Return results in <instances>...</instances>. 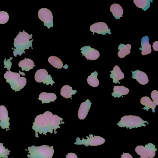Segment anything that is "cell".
Masks as SVG:
<instances>
[{
	"mask_svg": "<svg viewBox=\"0 0 158 158\" xmlns=\"http://www.w3.org/2000/svg\"><path fill=\"white\" fill-rule=\"evenodd\" d=\"M63 119L56 114H53L51 112L46 111L43 114L36 117L33 123L32 128L35 132L36 137H39L38 133L47 135L48 133H57L56 130L60 128V125L64 124Z\"/></svg>",
	"mask_w": 158,
	"mask_h": 158,
	"instance_id": "obj_1",
	"label": "cell"
},
{
	"mask_svg": "<svg viewBox=\"0 0 158 158\" xmlns=\"http://www.w3.org/2000/svg\"><path fill=\"white\" fill-rule=\"evenodd\" d=\"M32 35H29L28 33L23 31L19 32L16 37L14 40V47L15 48L14 52V55L16 57L17 54L21 56L24 52L26 49H28L30 46L32 47L33 40L30 41L32 38Z\"/></svg>",
	"mask_w": 158,
	"mask_h": 158,
	"instance_id": "obj_2",
	"label": "cell"
},
{
	"mask_svg": "<svg viewBox=\"0 0 158 158\" xmlns=\"http://www.w3.org/2000/svg\"><path fill=\"white\" fill-rule=\"evenodd\" d=\"M28 151V158H52L54 154L53 146L49 147L48 145L29 147Z\"/></svg>",
	"mask_w": 158,
	"mask_h": 158,
	"instance_id": "obj_3",
	"label": "cell"
},
{
	"mask_svg": "<svg viewBox=\"0 0 158 158\" xmlns=\"http://www.w3.org/2000/svg\"><path fill=\"white\" fill-rule=\"evenodd\" d=\"M20 73H14L10 71L6 72L4 77L6 82L10 85L11 88L15 91H20L23 89L27 84V79L24 77H20Z\"/></svg>",
	"mask_w": 158,
	"mask_h": 158,
	"instance_id": "obj_4",
	"label": "cell"
},
{
	"mask_svg": "<svg viewBox=\"0 0 158 158\" xmlns=\"http://www.w3.org/2000/svg\"><path fill=\"white\" fill-rule=\"evenodd\" d=\"M145 123L148 122L144 121L142 118L136 115H125L121 119V121L117 123L120 127H126L127 128H138L142 126H146Z\"/></svg>",
	"mask_w": 158,
	"mask_h": 158,
	"instance_id": "obj_5",
	"label": "cell"
},
{
	"mask_svg": "<svg viewBox=\"0 0 158 158\" xmlns=\"http://www.w3.org/2000/svg\"><path fill=\"white\" fill-rule=\"evenodd\" d=\"M87 139L83 138L80 139L79 137L76 139V142L75 143L76 145H84L85 147L90 146H98L104 144L105 140L103 138L99 136H93L90 135L89 137L87 136Z\"/></svg>",
	"mask_w": 158,
	"mask_h": 158,
	"instance_id": "obj_6",
	"label": "cell"
},
{
	"mask_svg": "<svg viewBox=\"0 0 158 158\" xmlns=\"http://www.w3.org/2000/svg\"><path fill=\"white\" fill-rule=\"evenodd\" d=\"M136 152L142 158H153L155 156L157 149L152 143L147 144L145 147L138 146L135 149Z\"/></svg>",
	"mask_w": 158,
	"mask_h": 158,
	"instance_id": "obj_7",
	"label": "cell"
},
{
	"mask_svg": "<svg viewBox=\"0 0 158 158\" xmlns=\"http://www.w3.org/2000/svg\"><path fill=\"white\" fill-rule=\"evenodd\" d=\"M38 17L44 23V26L48 28L53 27V15L50 10L47 8L40 9L38 12Z\"/></svg>",
	"mask_w": 158,
	"mask_h": 158,
	"instance_id": "obj_8",
	"label": "cell"
},
{
	"mask_svg": "<svg viewBox=\"0 0 158 158\" xmlns=\"http://www.w3.org/2000/svg\"><path fill=\"white\" fill-rule=\"evenodd\" d=\"M35 80L37 82L41 83L48 85L51 84L52 85L55 82L52 80L50 75H48V71L46 69H40L36 72L35 76Z\"/></svg>",
	"mask_w": 158,
	"mask_h": 158,
	"instance_id": "obj_9",
	"label": "cell"
},
{
	"mask_svg": "<svg viewBox=\"0 0 158 158\" xmlns=\"http://www.w3.org/2000/svg\"><path fill=\"white\" fill-rule=\"evenodd\" d=\"M10 118L8 110L5 106H0V127L2 129L10 130Z\"/></svg>",
	"mask_w": 158,
	"mask_h": 158,
	"instance_id": "obj_10",
	"label": "cell"
},
{
	"mask_svg": "<svg viewBox=\"0 0 158 158\" xmlns=\"http://www.w3.org/2000/svg\"><path fill=\"white\" fill-rule=\"evenodd\" d=\"M81 52L86 59L89 60H95L100 57L98 51L92 48L90 46H85L81 48Z\"/></svg>",
	"mask_w": 158,
	"mask_h": 158,
	"instance_id": "obj_11",
	"label": "cell"
},
{
	"mask_svg": "<svg viewBox=\"0 0 158 158\" xmlns=\"http://www.w3.org/2000/svg\"><path fill=\"white\" fill-rule=\"evenodd\" d=\"M90 30L93 33L98 34H102V35L106 34H111L110 29H109L107 25L103 22L96 23L90 26Z\"/></svg>",
	"mask_w": 158,
	"mask_h": 158,
	"instance_id": "obj_12",
	"label": "cell"
},
{
	"mask_svg": "<svg viewBox=\"0 0 158 158\" xmlns=\"http://www.w3.org/2000/svg\"><path fill=\"white\" fill-rule=\"evenodd\" d=\"M91 106V102L89 99L80 104L78 111V117L80 120H84L87 115Z\"/></svg>",
	"mask_w": 158,
	"mask_h": 158,
	"instance_id": "obj_13",
	"label": "cell"
},
{
	"mask_svg": "<svg viewBox=\"0 0 158 158\" xmlns=\"http://www.w3.org/2000/svg\"><path fill=\"white\" fill-rule=\"evenodd\" d=\"M132 73L133 74L132 78L136 79L139 84L142 85H145L148 83V77L144 72L136 70L135 72L132 71Z\"/></svg>",
	"mask_w": 158,
	"mask_h": 158,
	"instance_id": "obj_14",
	"label": "cell"
},
{
	"mask_svg": "<svg viewBox=\"0 0 158 158\" xmlns=\"http://www.w3.org/2000/svg\"><path fill=\"white\" fill-rule=\"evenodd\" d=\"M111 78L113 79V82L115 84L117 83L120 84L119 80H122L124 78V74L121 71V69L118 65H115L114 67L113 71H111V74H110Z\"/></svg>",
	"mask_w": 158,
	"mask_h": 158,
	"instance_id": "obj_15",
	"label": "cell"
},
{
	"mask_svg": "<svg viewBox=\"0 0 158 158\" xmlns=\"http://www.w3.org/2000/svg\"><path fill=\"white\" fill-rule=\"evenodd\" d=\"M141 48H139L142 51L141 54L142 55H148L152 52L151 46L149 42V38L148 36L143 37L141 39Z\"/></svg>",
	"mask_w": 158,
	"mask_h": 158,
	"instance_id": "obj_16",
	"label": "cell"
},
{
	"mask_svg": "<svg viewBox=\"0 0 158 158\" xmlns=\"http://www.w3.org/2000/svg\"><path fill=\"white\" fill-rule=\"evenodd\" d=\"M39 99L42 101V103H49L51 102H54L57 99L56 94L53 93L42 92L40 95Z\"/></svg>",
	"mask_w": 158,
	"mask_h": 158,
	"instance_id": "obj_17",
	"label": "cell"
},
{
	"mask_svg": "<svg viewBox=\"0 0 158 158\" xmlns=\"http://www.w3.org/2000/svg\"><path fill=\"white\" fill-rule=\"evenodd\" d=\"M113 91V92L112 93V96L114 98H119L123 95L128 94L129 92V89L123 86H116L114 87Z\"/></svg>",
	"mask_w": 158,
	"mask_h": 158,
	"instance_id": "obj_18",
	"label": "cell"
},
{
	"mask_svg": "<svg viewBox=\"0 0 158 158\" xmlns=\"http://www.w3.org/2000/svg\"><path fill=\"white\" fill-rule=\"evenodd\" d=\"M110 10L115 19H120L121 17H123V10L119 4L117 3L112 4L111 6Z\"/></svg>",
	"mask_w": 158,
	"mask_h": 158,
	"instance_id": "obj_19",
	"label": "cell"
},
{
	"mask_svg": "<svg viewBox=\"0 0 158 158\" xmlns=\"http://www.w3.org/2000/svg\"><path fill=\"white\" fill-rule=\"evenodd\" d=\"M76 90H73L72 87L68 85H65L62 87L61 89L60 94L63 97L65 98H72L73 95H75L77 93Z\"/></svg>",
	"mask_w": 158,
	"mask_h": 158,
	"instance_id": "obj_20",
	"label": "cell"
},
{
	"mask_svg": "<svg viewBox=\"0 0 158 158\" xmlns=\"http://www.w3.org/2000/svg\"><path fill=\"white\" fill-rule=\"evenodd\" d=\"M131 46L130 44L124 45V44H120L118 47L119 52H118V56L119 58H124L127 55L130 53V50H131Z\"/></svg>",
	"mask_w": 158,
	"mask_h": 158,
	"instance_id": "obj_21",
	"label": "cell"
},
{
	"mask_svg": "<svg viewBox=\"0 0 158 158\" xmlns=\"http://www.w3.org/2000/svg\"><path fill=\"white\" fill-rule=\"evenodd\" d=\"M19 67L22 68L23 71H29L33 69L35 66V63L32 60L29 59H26L19 62Z\"/></svg>",
	"mask_w": 158,
	"mask_h": 158,
	"instance_id": "obj_22",
	"label": "cell"
},
{
	"mask_svg": "<svg viewBox=\"0 0 158 158\" xmlns=\"http://www.w3.org/2000/svg\"><path fill=\"white\" fill-rule=\"evenodd\" d=\"M140 103L145 106L144 108V110H147L148 111L149 108L152 109L153 110L156 108V105L154 102L148 97H144L141 98L140 99Z\"/></svg>",
	"mask_w": 158,
	"mask_h": 158,
	"instance_id": "obj_23",
	"label": "cell"
},
{
	"mask_svg": "<svg viewBox=\"0 0 158 158\" xmlns=\"http://www.w3.org/2000/svg\"><path fill=\"white\" fill-rule=\"evenodd\" d=\"M98 73L97 72H93L90 76H88L87 82L88 84L93 87H97L99 85V81L98 79Z\"/></svg>",
	"mask_w": 158,
	"mask_h": 158,
	"instance_id": "obj_24",
	"label": "cell"
},
{
	"mask_svg": "<svg viewBox=\"0 0 158 158\" xmlns=\"http://www.w3.org/2000/svg\"><path fill=\"white\" fill-rule=\"evenodd\" d=\"M48 61L53 67L57 69H61L63 67V63L61 60L56 56H51L48 58Z\"/></svg>",
	"mask_w": 158,
	"mask_h": 158,
	"instance_id": "obj_25",
	"label": "cell"
},
{
	"mask_svg": "<svg viewBox=\"0 0 158 158\" xmlns=\"http://www.w3.org/2000/svg\"><path fill=\"white\" fill-rule=\"evenodd\" d=\"M151 1L148 0H134L135 5L139 8L146 11L150 6Z\"/></svg>",
	"mask_w": 158,
	"mask_h": 158,
	"instance_id": "obj_26",
	"label": "cell"
},
{
	"mask_svg": "<svg viewBox=\"0 0 158 158\" xmlns=\"http://www.w3.org/2000/svg\"><path fill=\"white\" fill-rule=\"evenodd\" d=\"M10 151L5 148L3 143H0V158H8Z\"/></svg>",
	"mask_w": 158,
	"mask_h": 158,
	"instance_id": "obj_27",
	"label": "cell"
},
{
	"mask_svg": "<svg viewBox=\"0 0 158 158\" xmlns=\"http://www.w3.org/2000/svg\"><path fill=\"white\" fill-rule=\"evenodd\" d=\"M10 16L8 13L5 11H0V24H4L9 21Z\"/></svg>",
	"mask_w": 158,
	"mask_h": 158,
	"instance_id": "obj_28",
	"label": "cell"
},
{
	"mask_svg": "<svg viewBox=\"0 0 158 158\" xmlns=\"http://www.w3.org/2000/svg\"><path fill=\"white\" fill-rule=\"evenodd\" d=\"M152 99L153 100L155 105H158V91L156 90H154L151 92V94Z\"/></svg>",
	"mask_w": 158,
	"mask_h": 158,
	"instance_id": "obj_29",
	"label": "cell"
},
{
	"mask_svg": "<svg viewBox=\"0 0 158 158\" xmlns=\"http://www.w3.org/2000/svg\"><path fill=\"white\" fill-rule=\"evenodd\" d=\"M66 158H78L77 155L74 153L70 152L66 155Z\"/></svg>",
	"mask_w": 158,
	"mask_h": 158,
	"instance_id": "obj_30",
	"label": "cell"
},
{
	"mask_svg": "<svg viewBox=\"0 0 158 158\" xmlns=\"http://www.w3.org/2000/svg\"><path fill=\"white\" fill-rule=\"evenodd\" d=\"M152 48H153V50L155 51H158V41H156L153 42L152 44Z\"/></svg>",
	"mask_w": 158,
	"mask_h": 158,
	"instance_id": "obj_31",
	"label": "cell"
},
{
	"mask_svg": "<svg viewBox=\"0 0 158 158\" xmlns=\"http://www.w3.org/2000/svg\"><path fill=\"white\" fill-rule=\"evenodd\" d=\"M121 158H133L131 154L129 153H123L122 155Z\"/></svg>",
	"mask_w": 158,
	"mask_h": 158,
	"instance_id": "obj_32",
	"label": "cell"
},
{
	"mask_svg": "<svg viewBox=\"0 0 158 158\" xmlns=\"http://www.w3.org/2000/svg\"><path fill=\"white\" fill-rule=\"evenodd\" d=\"M141 158V157H140V158Z\"/></svg>",
	"mask_w": 158,
	"mask_h": 158,
	"instance_id": "obj_33",
	"label": "cell"
}]
</instances>
